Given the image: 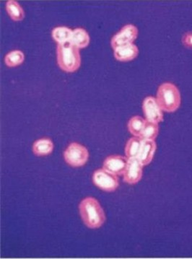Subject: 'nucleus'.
I'll list each match as a JSON object with an SVG mask.
<instances>
[{
    "instance_id": "12",
    "label": "nucleus",
    "mask_w": 192,
    "mask_h": 259,
    "mask_svg": "<svg viewBox=\"0 0 192 259\" xmlns=\"http://www.w3.org/2000/svg\"><path fill=\"white\" fill-rule=\"evenodd\" d=\"M53 150V142L47 137L39 139L33 145V152L36 156H47L52 154Z\"/></svg>"
},
{
    "instance_id": "3",
    "label": "nucleus",
    "mask_w": 192,
    "mask_h": 259,
    "mask_svg": "<svg viewBox=\"0 0 192 259\" xmlns=\"http://www.w3.org/2000/svg\"><path fill=\"white\" fill-rule=\"evenodd\" d=\"M156 100L163 111L173 113L177 111L181 105V93L174 84L165 82L158 89Z\"/></svg>"
},
{
    "instance_id": "4",
    "label": "nucleus",
    "mask_w": 192,
    "mask_h": 259,
    "mask_svg": "<svg viewBox=\"0 0 192 259\" xmlns=\"http://www.w3.org/2000/svg\"><path fill=\"white\" fill-rule=\"evenodd\" d=\"M64 158L65 162L70 166L82 167L88 162L89 152L86 147L81 144L72 142L64 152Z\"/></svg>"
},
{
    "instance_id": "8",
    "label": "nucleus",
    "mask_w": 192,
    "mask_h": 259,
    "mask_svg": "<svg viewBox=\"0 0 192 259\" xmlns=\"http://www.w3.org/2000/svg\"><path fill=\"white\" fill-rule=\"evenodd\" d=\"M143 167L137 157L128 158V163L123 175L124 181L130 185L139 183L142 178Z\"/></svg>"
},
{
    "instance_id": "7",
    "label": "nucleus",
    "mask_w": 192,
    "mask_h": 259,
    "mask_svg": "<svg viewBox=\"0 0 192 259\" xmlns=\"http://www.w3.org/2000/svg\"><path fill=\"white\" fill-rule=\"evenodd\" d=\"M137 35L138 30L137 27L132 24L126 25L117 34L113 35L110 40V45L112 48L115 49L122 46L133 44L137 39Z\"/></svg>"
},
{
    "instance_id": "5",
    "label": "nucleus",
    "mask_w": 192,
    "mask_h": 259,
    "mask_svg": "<svg viewBox=\"0 0 192 259\" xmlns=\"http://www.w3.org/2000/svg\"><path fill=\"white\" fill-rule=\"evenodd\" d=\"M93 183L95 186L106 192H113L120 186L118 176L107 172L104 169H98L93 174Z\"/></svg>"
},
{
    "instance_id": "15",
    "label": "nucleus",
    "mask_w": 192,
    "mask_h": 259,
    "mask_svg": "<svg viewBox=\"0 0 192 259\" xmlns=\"http://www.w3.org/2000/svg\"><path fill=\"white\" fill-rule=\"evenodd\" d=\"M142 140L138 137H133L127 142L125 146V155L127 158L137 157L142 146Z\"/></svg>"
},
{
    "instance_id": "2",
    "label": "nucleus",
    "mask_w": 192,
    "mask_h": 259,
    "mask_svg": "<svg viewBox=\"0 0 192 259\" xmlns=\"http://www.w3.org/2000/svg\"><path fill=\"white\" fill-rule=\"evenodd\" d=\"M57 55L58 65L64 72L72 73L81 67L80 49L71 41L58 44Z\"/></svg>"
},
{
    "instance_id": "9",
    "label": "nucleus",
    "mask_w": 192,
    "mask_h": 259,
    "mask_svg": "<svg viewBox=\"0 0 192 259\" xmlns=\"http://www.w3.org/2000/svg\"><path fill=\"white\" fill-rule=\"evenodd\" d=\"M128 163L127 157L120 155H113L107 157L103 162V168L113 175L120 176L125 174Z\"/></svg>"
},
{
    "instance_id": "17",
    "label": "nucleus",
    "mask_w": 192,
    "mask_h": 259,
    "mask_svg": "<svg viewBox=\"0 0 192 259\" xmlns=\"http://www.w3.org/2000/svg\"><path fill=\"white\" fill-rule=\"evenodd\" d=\"M145 123L146 120L141 117V116H133V117L130 118L128 124H127L129 132H130L134 137H139L142 131H143Z\"/></svg>"
},
{
    "instance_id": "6",
    "label": "nucleus",
    "mask_w": 192,
    "mask_h": 259,
    "mask_svg": "<svg viewBox=\"0 0 192 259\" xmlns=\"http://www.w3.org/2000/svg\"><path fill=\"white\" fill-rule=\"evenodd\" d=\"M145 120L149 122L159 123L164 121V113L156 98L147 96L142 103Z\"/></svg>"
},
{
    "instance_id": "1",
    "label": "nucleus",
    "mask_w": 192,
    "mask_h": 259,
    "mask_svg": "<svg viewBox=\"0 0 192 259\" xmlns=\"http://www.w3.org/2000/svg\"><path fill=\"white\" fill-rule=\"evenodd\" d=\"M80 214L83 223L91 229H98L104 224L106 214L96 199L86 197L79 205Z\"/></svg>"
},
{
    "instance_id": "13",
    "label": "nucleus",
    "mask_w": 192,
    "mask_h": 259,
    "mask_svg": "<svg viewBox=\"0 0 192 259\" xmlns=\"http://www.w3.org/2000/svg\"><path fill=\"white\" fill-rule=\"evenodd\" d=\"M90 35L86 30L82 28H75L73 30L70 41L78 49H84L90 44Z\"/></svg>"
},
{
    "instance_id": "20",
    "label": "nucleus",
    "mask_w": 192,
    "mask_h": 259,
    "mask_svg": "<svg viewBox=\"0 0 192 259\" xmlns=\"http://www.w3.org/2000/svg\"><path fill=\"white\" fill-rule=\"evenodd\" d=\"M182 42L186 48L192 49V32H188L183 35Z\"/></svg>"
},
{
    "instance_id": "19",
    "label": "nucleus",
    "mask_w": 192,
    "mask_h": 259,
    "mask_svg": "<svg viewBox=\"0 0 192 259\" xmlns=\"http://www.w3.org/2000/svg\"><path fill=\"white\" fill-rule=\"evenodd\" d=\"M159 134V123L146 121L145 125L139 138L142 140H155Z\"/></svg>"
},
{
    "instance_id": "10",
    "label": "nucleus",
    "mask_w": 192,
    "mask_h": 259,
    "mask_svg": "<svg viewBox=\"0 0 192 259\" xmlns=\"http://www.w3.org/2000/svg\"><path fill=\"white\" fill-rule=\"evenodd\" d=\"M156 149L157 145L155 140H142V146L137 158L143 166L148 165L152 162Z\"/></svg>"
},
{
    "instance_id": "14",
    "label": "nucleus",
    "mask_w": 192,
    "mask_h": 259,
    "mask_svg": "<svg viewBox=\"0 0 192 259\" xmlns=\"http://www.w3.org/2000/svg\"><path fill=\"white\" fill-rule=\"evenodd\" d=\"M6 10L11 19L14 21H22L25 18V12L18 2L9 0L6 3Z\"/></svg>"
},
{
    "instance_id": "16",
    "label": "nucleus",
    "mask_w": 192,
    "mask_h": 259,
    "mask_svg": "<svg viewBox=\"0 0 192 259\" xmlns=\"http://www.w3.org/2000/svg\"><path fill=\"white\" fill-rule=\"evenodd\" d=\"M72 33L73 30L67 27H56L52 30V38L58 44L65 43V42L70 41Z\"/></svg>"
},
{
    "instance_id": "11",
    "label": "nucleus",
    "mask_w": 192,
    "mask_h": 259,
    "mask_svg": "<svg viewBox=\"0 0 192 259\" xmlns=\"http://www.w3.org/2000/svg\"><path fill=\"white\" fill-rule=\"evenodd\" d=\"M114 57L120 62H130L138 56L139 50L137 46L134 44L122 46L114 49Z\"/></svg>"
},
{
    "instance_id": "18",
    "label": "nucleus",
    "mask_w": 192,
    "mask_h": 259,
    "mask_svg": "<svg viewBox=\"0 0 192 259\" xmlns=\"http://www.w3.org/2000/svg\"><path fill=\"white\" fill-rule=\"evenodd\" d=\"M25 60V55L20 50H14L7 54L5 57V62L8 67H15L23 64Z\"/></svg>"
}]
</instances>
